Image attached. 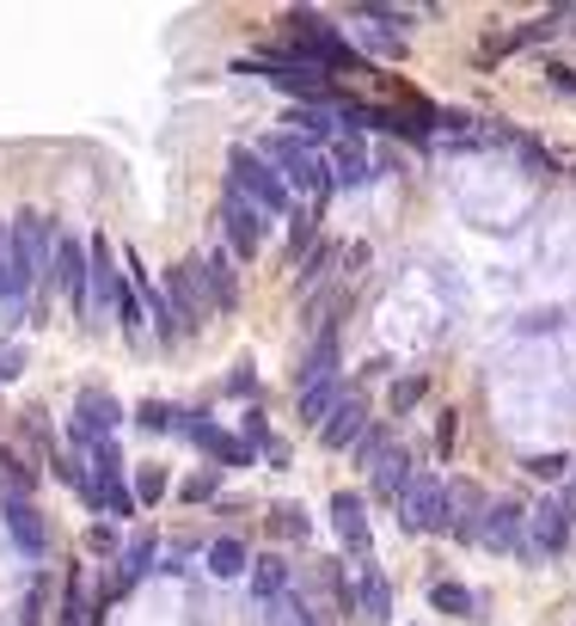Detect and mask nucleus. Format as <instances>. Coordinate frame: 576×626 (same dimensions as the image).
Instances as JSON below:
<instances>
[{
	"label": "nucleus",
	"instance_id": "nucleus-1",
	"mask_svg": "<svg viewBox=\"0 0 576 626\" xmlns=\"http://www.w3.org/2000/svg\"><path fill=\"white\" fill-rule=\"evenodd\" d=\"M227 190L246 197L258 216H289V209H295L289 204V190H282V178L270 173L265 154H251V148H234V154H227Z\"/></svg>",
	"mask_w": 576,
	"mask_h": 626
},
{
	"label": "nucleus",
	"instance_id": "nucleus-2",
	"mask_svg": "<svg viewBox=\"0 0 576 626\" xmlns=\"http://www.w3.org/2000/svg\"><path fill=\"white\" fill-rule=\"evenodd\" d=\"M399 522H405L411 534H448L454 529V510H448V486L442 479H430V473H418L405 491H399Z\"/></svg>",
	"mask_w": 576,
	"mask_h": 626
},
{
	"label": "nucleus",
	"instance_id": "nucleus-3",
	"mask_svg": "<svg viewBox=\"0 0 576 626\" xmlns=\"http://www.w3.org/2000/svg\"><path fill=\"white\" fill-rule=\"evenodd\" d=\"M44 282H56L68 308H74V313H86V240H74V234H62V240H56V258H49Z\"/></svg>",
	"mask_w": 576,
	"mask_h": 626
},
{
	"label": "nucleus",
	"instance_id": "nucleus-4",
	"mask_svg": "<svg viewBox=\"0 0 576 626\" xmlns=\"http://www.w3.org/2000/svg\"><path fill=\"white\" fill-rule=\"evenodd\" d=\"M491 553H515V559H528L533 565V553H528V510L521 503H497V510H484V534H479Z\"/></svg>",
	"mask_w": 576,
	"mask_h": 626
},
{
	"label": "nucleus",
	"instance_id": "nucleus-5",
	"mask_svg": "<svg viewBox=\"0 0 576 626\" xmlns=\"http://www.w3.org/2000/svg\"><path fill=\"white\" fill-rule=\"evenodd\" d=\"M564 547H571V517H564L559 498H540V510L528 517V553H533V565L559 559Z\"/></svg>",
	"mask_w": 576,
	"mask_h": 626
},
{
	"label": "nucleus",
	"instance_id": "nucleus-6",
	"mask_svg": "<svg viewBox=\"0 0 576 626\" xmlns=\"http://www.w3.org/2000/svg\"><path fill=\"white\" fill-rule=\"evenodd\" d=\"M221 234H227V252H234V258H258V246H265V216H258L246 197L227 190V204H221Z\"/></svg>",
	"mask_w": 576,
	"mask_h": 626
},
{
	"label": "nucleus",
	"instance_id": "nucleus-7",
	"mask_svg": "<svg viewBox=\"0 0 576 626\" xmlns=\"http://www.w3.org/2000/svg\"><path fill=\"white\" fill-rule=\"evenodd\" d=\"M197 289H203V301L215 313H234L239 308V282H234V252L221 246L209 252V258H197Z\"/></svg>",
	"mask_w": 576,
	"mask_h": 626
},
{
	"label": "nucleus",
	"instance_id": "nucleus-8",
	"mask_svg": "<svg viewBox=\"0 0 576 626\" xmlns=\"http://www.w3.org/2000/svg\"><path fill=\"white\" fill-rule=\"evenodd\" d=\"M178 430H185V437L197 442V449H203L215 467H246V461H251L246 442L227 437V430H221V424H209V418H185V411H178Z\"/></svg>",
	"mask_w": 576,
	"mask_h": 626
},
{
	"label": "nucleus",
	"instance_id": "nucleus-9",
	"mask_svg": "<svg viewBox=\"0 0 576 626\" xmlns=\"http://www.w3.org/2000/svg\"><path fill=\"white\" fill-rule=\"evenodd\" d=\"M331 529H338V541L356 553V559L374 553V529H368V503H362V491H338V498H331Z\"/></svg>",
	"mask_w": 576,
	"mask_h": 626
},
{
	"label": "nucleus",
	"instance_id": "nucleus-10",
	"mask_svg": "<svg viewBox=\"0 0 576 626\" xmlns=\"http://www.w3.org/2000/svg\"><path fill=\"white\" fill-rule=\"evenodd\" d=\"M362 430H368V406H362V393H343L338 406H331V418L319 424V442L331 454H343V449H356Z\"/></svg>",
	"mask_w": 576,
	"mask_h": 626
},
{
	"label": "nucleus",
	"instance_id": "nucleus-11",
	"mask_svg": "<svg viewBox=\"0 0 576 626\" xmlns=\"http://www.w3.org/2000/svg\"><path fill=\"white\" fill-rule=\"evenodd\" d=\"M362 565V583H356V614L368 626H387L392 621V578L380 571L374 559H356Z\"/></svg>",
	"mask_w": 576,
	"mask_h": 626
},
{
	"label": "nucleus",
	"instance_id": "nucleus-12",
	"mask_svg": "<svg viewBox=\"0 0 576 626\" xmlns=\"http://www.w3.org/2000/svg\"><path fill=\"white\" fill-rule=\"evenodd\" d=\"M160 289H166V308H172V320H178L185 332L197 326V313H203V289H197V265H172Z\"/></svg>",
	"mask_w": 576,
	"mask_h": 626
},
{
	"label": "nucleus",
	"instance_id": "nucleus-13",
	"mask_svg": "<svg viewBox=\"0 0 576 626\" xmlns=\"http://www.w3.org/2000/svg\"><path fill=\"white\" fill-rule=\"evenodd\" d=\"M0 522H7V534L19 541V553H25V559H37V553L49 547L44 517H37V510H32L25 498H7V503H0Z\"/></svg>",
	"mask_w": 576,
	"mask_h": 626
},
{
	"label": "nucleus",
	"instance_id": "nucleus-14",
	"mask_svg": "<svg viewBox=\"0 0 576 626\" xmlns=\"http://www.w3.org/2000/svg\"><path fill=\"white\" fill-rule=\"evenodd\" d=\"M117 418H124V411H117V399H110L105 387H98V393H80L74 442H98V437H110V430H117Z\"/></svg>",
	"mask_w": 576,
	"mask_h": 626
},
{
	"label": "nucleus",
	"instance_id": "nucleus-15",
	"mask_svg": "<svg viewBox=\"0 0 576 626\" xmlns=\"http://www.w3.org/2000/svg\"><path fill=\"white\" fill-rule=\"evenodd\" d=\"M411 479H418V473H411V454L405 449H387L380 461H374V473H368V491L380 503H399V491H405Z\"/></svg>",
	"mask_w": 576,
	"mask_h": 626
},
{
	"label": "nucleus",
	"instance_id": "nucleus-16",
	"mask_svg": "<svg viewBox=\"0 0 576 626\" xmlns=\"http://www.w3.org/2000/svg\"><path fill=\"white\" fill-rule=\"evenodd\" d=\"M289 583H295V565L282 559V553H265V559H251V595H258V608L282 602V595H289Z\"/></svg>",
	"mask_w": 576,
	"mask_h": 626
},
{
	"label": "nucleus",
	"instance_id": "nucleus-17",
	"mask_svg": "<svg viewBox=\"0 0 576 626\" xmlns=\"http://www.w3.org/2000/svg\"><path fill=\"white\" fill-rule=\"evenodd\" d=\"M331 178L338 185H362V178H374V166H368V154H362V141L356 136H343L338 129V141H331Z\"/></svg>",
	"mask_w": 576,
	"mask_h": 626
},
{
	"label": "nucleus",
	"instance_id": "nucleus-18",
	"mask_svg": "<svg viewBox=\"0 0 576 626\" xmlns=\"http://www.w3.org/2000/svg\"><path fill=\"white\" fill-rule=\"evenodd\" d=\"M343 399L338 381H319V387H301L295 393V424H307V430H319V424L331 418V406Z\"/></svg>",
	"mask_w": 576,
	"mask_h": 626
},
{
	"label": "nucleus",
	"instance_id": "nucleus-19",
	"mask_svg": "<svg viewBox=\"0 0 576 626\" xmlns=\"http://www.w3.org/2000/svg\"><path fill=\"white\" fill-rule=\"evenodd\" d=\"M430 602H436L442 614H454V621H472V614L484 608L479 590H467L460 578H436V583H430Z\"/></svg>",
	"mask_w": 576,
	"mask_h": 626
},
{
	"label": "nucleus",
	"instance_id": "nucleus-20",
	"mask_svg": "<svg viewBox=\"0 0 576 626\" xmlns=\"http://www.w3.org/2000/svg\"><path fill=\"white\" fill-rule=\"evenodd\" d=\"M289 117H295V129H301V141H338V111L331 105H295L289 111Z\"/></svg>",
	"mask_w": 576,
	"mask_h": 626
},
{
	"label": "nucleus",
	"instance_id": "nucleus-21",
	"mask_svg": "<svg viewBox=\"0 0 576 626\" xmlns=\"http://www.w3.org/2000/svg\"><path fill=\"white\" fill-rule=\"evenodd\" d=\"M209 571H215V578H246L251 571L246 541H215V547H209Z\"/></svg>",
	"mask_w": 576,
	"mask_h": 626
},
{
	"label": "nucleus",
	"instance_id": "nucleus-22",
	"mask_svg": "<svg viewBox=\"0 0 576 626\" xmlns=\"http://www.w3.org/2000/svg\"><path fill=\"white\" fill-rule=\"evenodd\" d=\"M154 553H160V541L148 534V541H136V547L124 553V571H117V590H136L148 571H154Z\"/></svg>",
	"mask_w": 576,
	"mask_h": 626
},
{
	"label": "nucleus",
	"instance_id": "nucleus-23",
	"mask_svg": "<svg viewBox=\"0 0 576 626\" xmlns=\"http://www.w3.org/2000/svg\"><path fill=\"white\" fill-rule=\"evenodd\" d=\"M270 534H277V541H307V510H301V503H277V510H270Z\"/></svg>",
	"mask_w": 576,
	"mask_h": 626
},
{
	"label": "nucleus",
	"instance_id": "nucleus-24",
	"mask_svg": "<svg viewBox=\"0 0 576 626\" xmlns=\"http://www.w3.org/2000/svg\"><path fill=\"white\" fill-rule=\"evenodd\" d=\"M331 258H338V246H331V240H319V246H307V252H301V289H313V282L326 277V270H331Z\"/></svg>",
	"mask_w": 576,
	"mask_h": 626
},
{
	"label": "nucleus",
	"instance_id": "nucleus-25",
	"mask_svg": "<svg viewBox=\"0 0 576 626\" xmlns=\"http://www.w3.org/2000/svg\"><path fill=\"white\" fill-rule=\"evenodd\" d=\"M423 393H430V381H423V375H399V381H392V393H387V406L392 411H418Z\"/></svg>",
	"mask_w": 576,
	"mask_h": 626
},
{
	"label": "nucleus",
	"instance_id": "nucleus-26",
	"mask_svg": "<svg viewBox=\"0 0 576 626\" xmlns=\"http://www.w3.org/2000/svg\"><path fill=\"white\" fill-rule=\"evenodd\" d=\"M313 221H319V209H289V258L313 246Z\"/></svg>",
	"mask_w": 576,
	"mask_h": 626
},
{
	"label": "nucleus",
	"instance_id": "nucleus-27",
	"mask_svg": "<svg viewBox=\"0 0 576 626\" xmlns=\"http://www.w3.org/2000/svg\"><path fill=\"white\" fill-rule=\"evenodd\" d=\"M387 449H392V442H387V430H380V424H368V430L356 437V449H350V454H356V467H368V473H374V461H380Z\"/></svg>",
	"mask_w": 576,
	"mask_h": 626
},
{
	"label": "nucleus",
	"instance_id": "nucleus-28",
	"mask_svg": "<svg viewBox=\"0 0 576 626\" xmlns=\"http://www.w3.org/2000/svg\"><path fill=\"white\" fill-rule=\"evenodd\" d=\"M136 424H141V430H154V437H160V430H178V406H160V399H141V406H136Z\"/></svg>",
	"mask_w": 576,
	"mask_h": 626
},
{
	"label": "nucleus",
	"instance_id": "nucleus-29",
	"mask_svg": "<svg viewBox=\"0 0 576 626\" xmlns=\"http://www.w3.org/2000/svg\"><path fill=\"white\" fill-rule=\"evenodd\" d=\"M215 491H221V467H203V473H190L185 486H178V498H185V503H209Z\"/></svg>",
	"mask_w": 576,
	"mask_h": 626
},
{
	"label": "nucleus",
	"instance_id": "nucleus-30",
	"mask_svg": "<svg viewBox=\"0 0 576 626\" xmlns=\"http://www.w3.org/2000/svg\"><path fill=\"white\" fill-rule=\"evenodd\" d=\"M141 313H148V308H141V295H136V289L124 282V295H117V320H124L129 345H141Z\"/></svg>",
	"mask_w": 576,
	"mask_h": 626
},
{
	"label": "nucleus",
	"instance_id": "nucleus-31",
	"mask_svg": "<svg viewBox=\"0 0 576 626\" xmlns=\"http://www.w3.org/2000/svg\"><path fill=\"white\" fill-rule=\"evenodd\" d=\"M160 491H166V473H160V467H141V473H136V503H160Z\"/></svg>",
	"mask_w": 576,
	"mask_h": 626
},
{
	"label": "nucleus",
	"instance_id": "nucleus-32",
	"mask_svg": "<svg viewBox=\"0 0 576 626\" xmlns=\"http://www.w3.org/2000/svg\"><path fill=\"white\" fill-rule=\"evenodd\" d=\"M239 442H246V449H265V442H270L265 411H246V424H239Z\"/></svg>",
	"mask_w": 576,
	"mask_h": 626
},
{
	"label": "nucleus",
	"instance_id": "nucleus-33",
	"mask_svg": "<svg viewBox=\"0 0 576 626\" xmlns=\"http://www.w3.org/2000/svg\"><path fill=\"white\" fill-rule=\"evenodd\" d=\"M105 510H110V517H136V491H129L124 479H117V486H105Z\"/></svg>",
	"mask_w": 576,
	"mask_h": 626
},
{
	"label": "nucleus",
	"instance_id": "nucleus-34",
	"mask_svg": "<svg viewBox=\"0 0 576 626\" xmlns=\"http://www.w3.org/2000/svg\"><path fill=\"white\" fill-rule=\"evenodd\" d=\"M521 467H528L533 479H559V473H564V454H528Z\"/></svg>",
	"mask_w": 576,
	"mask_h": 626
},
{
	"label": "nucleus",
	"instance_id": "nucleus-35",
	"mask_svg": "<svg viewBox=\"0 0 576 626\" xmlns=\"http://www.w3.org/2000/svg\"><path fill=\"white\" fill-rule=\"evenodd\" d=\"M19 369H25V350H13V345H0V381H13Z\"/></svg>",
	"mask_w": 576,
	"mask_h": 626
},
{
	"label": "nucleus",
	"instance_id": "nucleus-36",
	"mask_svg": "<svg viewBox=\"0 0 576 626\" xmlns=\"http://www.w3.org/2000/svg\"><path fill=\"white\" fill-rule=\"evenodd\" d=\"M227 387H234V393H251V387H258V375H251V357L239 362L234 375H227Z\"/></svg>",
	"mask_w": 576,
	"mask_h": 626
},
{
	"label": "nucleus",
	"instance_id": "nucleus-37",
	"mask_svg": "<svg viewBox=\"0 0 576 626\" xmlns=\"http://www.w3.org/2000/svg\"><path fill=\"white\" fill-rule=\"evenodd\" d=\"M448 449H454V418L442 411V424H436V454H442V461H448Z\"/></svg>",
	"mask_w": 576,
	"mask_h": 626
},
{
	"label": "nucleus",
	"instance_id": "nucleus-38",
	"mask_svg": "<svg viewBox=\"0 0 576 626\" xmlns=\"http://www.w3.org/2000/svg\"><path fill=\"white\" fill-rule=\"evenodd\" d=\"M86 547H93V553H110V547H117V534H110V529H93V534H86Z\"/></svg>",
	"mask_w": 576,
	"mask_h": 626
},
{
	"label": "nucleus",
	"instance_id": "nucleus-39",
	"mask_svg": "<svg viewBox=\"0 0 576 626\" xmlns=\"http://www.w3.org/2000/svg\"><path fill=\"white\" fill-rule=\"evenodd\" d=\"M265 454H270V467H289V442L270 437V442H265Z\"/></svg>",
	"mask_w": 576,
	"mask_h": 626
}]
</instances>
